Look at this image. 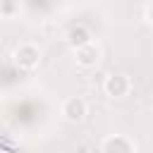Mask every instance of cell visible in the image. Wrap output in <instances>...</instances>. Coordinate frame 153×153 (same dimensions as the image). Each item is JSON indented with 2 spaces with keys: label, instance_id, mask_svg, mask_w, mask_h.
I'll list each match as a JSON object with an SVG mask.
<instances>
[{
  "label": "cell",
  "instance_id": "obj_7",
  "mask_svg": "<svg viewBox=\"0 0 153 153\" xmlns=\"http://www.w3.org/2000/svg\"><path fill=\"white\" fill-rule=\"evenodd\" d=\"M19 12V0H0V14L2 17H14Z\"/></svg>",
  "mask_w": 153,
  "mask_h": 153
},
{
  "label": "cell",
  "instance_id": "obj_1",
  "mask_svg": "<svg viewBox=\"0 0 153 153\" xmlns=\"http://www.w3.org/2000/svg\"><path fill=\"white\" fill-rule=\"evenodd\" d=\"M14 62H17L19 69L31 72V69H36L38 62H41V50H38L33 43H22V45H17V50H14Z\"/></svg>",
  "mask_w": 153,
  "mask_h": 153
},
{
  "label": "cell",
  "instance_id": "obj_4",
  "mask_svg": "<svg viewBox=\"0 0 153 153\" xmlns=\"http://www.w3.org/2000/svg\"><path fill=\"white\" fill-rule=\"evenodd\" d=\"M74 55H76V62H79L81 67H96L98 60H100V50H98V45H96L93 41L86 43V45L74 48Z\"/></svg>",
  "mask_w": 153,
  "mask_h": 153
},
{
  "label": "cell",
  "instance_id": "obj_6",
  "mask_svg": "<svg viewBox=\"0 0 153 153\" xmlns=\"http://www.w3.org/2000/svg\"><path fill=\"white\" fill-rule=\"evenodd\" d=\"M67 41H69V45H72V48L86 45V43H91V31H88L86 26H74V29L69 31Z\"/></svg>",
  "mask_w": 153,
  "mask_h": 153
},
{
  "label": "cell",
  "instance_id": "obj_2",
  "mask_svg": "<svg viewBox=\"0 0 153 153\" xmlns=\"http://www.w3.org/2000/svg\"><path fill=\"white\" fill-rule=\"evenodd\" d=\"M103 91L110 96V98H122L131 91V81L127 74H110L103 84Z\"/></svg>",
  "mask_w": 153,
  "mask_h": 153
},
{
  "label": "cell",
  "instance_id": "obj_3",
  "mask_svg": "<svg viewBox=\"0 0 153 153\" xmlns=\"http://www.w3.org/2000/svg\"><path fill=\"white\" fill-rule=\"evenodd\" d=\"M62 115L67 122H81L86 117V100L81 96H72L62 103Z\"/></svg>",
  "mask_w": 153,
  "mask_h": 153
},
{
  "label": "cell",
  "instance_id": "obj_5",
  "mask_svg": "<svg viewBox=\"0 0 153 153\" xmlns=\"http://www.w3.org/2000/svg\"><path fill=\"white\" fill-rule=\"evenodd\" d=\"M103 153H134V143L127 139V136H120V134H115V136H108L105 141H103V148H100Z\"/></svg>",
  "mask_w": 153,
  "mask_h": 153
},
{
  "label": "cell",
  "instance_id": "obj_8",
  "mask_svg": "<svg viewBox=\"0 0 153 153\" xmlns=\"http://www.w3.org/2000/svg\"><path fill=\"white\" fill-rule=\"evenodd\" d=\"M148 17H151V22H153V7H151V12H148Z\"/></svg>",
  "mask_w": 153,
  "mask_h": 153
}]
</instances>
